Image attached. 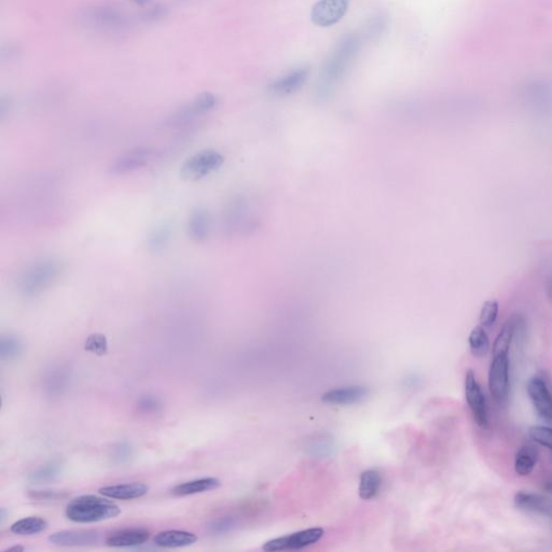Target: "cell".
<instances>
[{"mask_svg": "<svg viewBox=\"0 0 552 552\" xmlns=\"http://www.w3.org/2000/svg\"><path fill=\"white\" fill-rule=\"evenodd\" d=\"M75 22L84 30L100 34H119L139 24L137 15H132L116 3H95L79 9Z\"/></svg>", "mask_w": 552, "mask_h": 552, "instance_id": "cell-2", "label": "cell"}, {"mask_svg": "<svg viewBox=\"0 0 552 552\" xmlns=\"http://www.w3.org/2000/svg\"><path fill=\"white\" fill-rule=\"evenodd\" d=\"M64 272V263L55 257H46L28 265L17 280V290L23 297H36L57 282Z\"/></svg>", "mask_w": 552, "mask_h": 552, "instance_id": "cell-3", "label": "cell"}, {"mask_svg": "<svg viewBox=\"0 0 552 552\" xmlns=\"http://www.w3.org/2000/svg\"><path fill=\"white\" fill-rule=\"evenodd\" d=\"M465 396L476 424L482 429H488L489 418H488L487 399L472 370H468L465 377Z\"/></svg>", "mask_w": 552, "mask_h": 552, "instance_id": "cell-10", "label": "cell"}, {"mask_svg": "<svg viewBox=\"0 0 552 552\" xmlns=\"http://www.w3.org/2000/svg\"><path fill=\"white\" fill-rule=\"evenodd\" d=\"M387 26H389V17L386 13H375L366 23L363 28V35L360 37H362V39L375 42V40L379 39L380 37L383 36Z\"/></svg>", "mask_w": 552, "mask_h": 552, "instance_id": "cell-27", "label": "cell"}, {"mask_svg": "<svg viewBox=\"0 0 552 552\" xmlns=\"http://www.w3.org/2000/svg\"><path fill=\"white\" fill-rule=\"evenodd\" d=\"M28 497L35 501H55L69 497V494L59 490H30L27 492Z\"/></svg>", "mask_w": 552, "mask_h": 552, "instance_id": "cell-36", "label": "cell"}, {"mask_svg": "<svg viewBox=\"0 0 552 552\" xmlns=\"http://www.w3.org/2000/svg\"><path fill=\"white\" fill-rule=\"evenodd\" d=\"M526 391L537 413L552 423V394L545 380L540 377H531Z\"/></svg>", "mask_w": 552, "mask_h": 552, "instance_id": "cell-13", "label": "cell"}, {"mask_svg": "<svg viewBox=\"0 0 552 552\" xmlns=\"http://www.w3.org/2000/svg\"><path fill=\"white\" fill-rule=\"evenodd\" d=\"M137 409L143 414H156L161 411L162 402L158 397L147 395L137 402Z\"/></svg>", "mask_w": 552, "mask_h": 552, "instance_id": "cell-37", "label": "cell"}, {"mask_svg": "<svg viewBox=\"0 0 552 552\" xmlns=\"http://www.w3.org/2000/svg\"><path fill=\"white\" fill-rule=\"evenodd\" d=\"M538 460V451L534 445H524L518 451L515 460V470L519 476L526 477L532 474Z\"/></svg>", "mask_w": 552, "mask_h": 552, "instance_id": "cell-23", "label": "cell"}, {"mask_svg": "<svg viewBox=\"0 0 552 552\" xmlns=\"http://www.w3.org/2000/svg\"><path fill=\"white\" fill-rule=\"evenodd\" d=\"M157 151L150 147H135L112 161L108 173L112 176H123L146 168L156 159Z\"/></svg>", "mask_w": 552, "mask_h": 552, "instance_id": "cell-7", "label": "cell"}, {"mask_svg": "<svg viewBox=\"0 0 552 552\" xmlns=\"http://www.w3.org/2000/svg\"><path fill=\"white\" fill-rule=\"evenodd\" d=\"M325 530L321 528H311L308 530L292 533L290 535L269 540L262 546L265 551H285V550H299L317 544L323 538Z\"/></svg>", "mask_w": 552, "mask_h": 552, "instance_id": "cell-9", "label": "cell"}, {"mask_svg": "<svg viewBox=\"0 0 552 552\" xmlns=\"http://www.w3.org/2000/svg\"><path fill=\"white\" fill-rule=\"evenodd\" d=\"M5 517H6V509L1 508V515H0V522L3 524L5 522Z\"/></svg>", "mask_w": 552, "mask_h": 552, "instance_id": "cell-45", "label": "cell"}, {"mask_svg": "<svg viewBox=\"0 0 552 552\" xmlns=\"http://www.w3.org/2000/svg\"><path fill=\"white\" fill-rule=\"evenodd\" d=\"M172 238V228L168 224H160L149 234L147 240L149 251L159 253L168 247Z\"/></svg>", "mask_w": 552, "mask_h": 552, "instance_id": "cell-28", "label": "cell"}, {"mask_svg": "<svg viewBox=\"0 0 552 552\" xmlns=\"http://www.w3.org/2000/svg\"><path fill=\"white\" fill-rule=\"evenodd\" d=\"M544 490L549 492V493H552V478L548 480V481H546L545 486H544Z\"/></svg>", "mask_w": 552, "mask_h": 552, "instance_id": "cell-43", "label": "cell"}, {"mask_svg": "<svg viewBox=\"0 0 552 552\" xmlns=\"http://www.w3.org/2000/svg\"><path fill=\"white\" fill-rule=\"evenodd\" d=\"M10 105V100H9V98L1 96V98H0V118H1V119H3V118H5L6 114L9 112Z\"/></svg>", "mask_w": 552, "mask_h": 552, "instance_id": "cell-41", "label": "cell"}, {"mask_svg": "<svg viewBox=\"0 0 552 552\" xmlns=\"http://www.w3.org/2000/svg\"><path fill=\"white\" fill-rule=\"evenodd\" d=\"M236 522L231 517H222V518L216 519V520L211 521L207 526L209 532L214 533V534H224V533L230 532L235 528Z\"/></svg>", "mask_w": 552, "mask_h": 552, "instance_id": "cell-38", "label": "cell"}, {"mask_svg": "<svg viewBox=\"0 0 552 552\" xmlns=\"http://www.w3.org/2000/svg\"><path fill=\"white\" fill-rule=\"evenodd\" d=\"M24 547H21V546H15V547L8 548V551H23L24 550Z\"/></svg>", "mask_w": 552, "mask_h": 552, "instance_id": "cell-44", "label": "cell"}, {"mask_svg": "<svg viewBox=\"0 0 552 552\" xmlns=\"http://www.w3.org/2000/svg\"><path fill=\"white\" fill-rule=\"evenodd\" d=\"M133 455V449L127 443H119L114 447L112 451V460L118 464H125L131 460Z\"/></svg>", "mask_w": 552, "mask_h": 552, "instance_id": "cell-39", "label": "cell"}, {"mask_svg": "<svg viewBox=\"0 0 552 552\" xmlns=\"http://www.w3.org/2000/svg\"><path fill=\"white\" fill-rule=\"evenodd\" d=\"M190 239L203 243L208 239L212 231V216L205 207L197 206L190 213L187 224Z\"/></svg>", "mask_w": 552, "mask_h": 552, "instance_id": "cell-16", "label": "cell"}, {"mask_svg": "<svg viewBox=\"0 0 552 552\" xmlns=\"http://www.w3.org/2000/svg\"><path fill=\"white\" fill-rule=\"evenodd\" d=\"M528 435L533 441L552 450V427L540 425L532 426L528 429Z\"/></svg>", "mask_w": 552, "mask_h": 552, "instance_id": "cell-34", "label": "cell"}, {"mask_svg": "<svg viewBox=\"0 0 552 552\" xmlns=\"http://www.w3.org/2000/svg\"><path fill=\"white\" fill-rule=\"evenodd\" d=\"M311 75V67L309 65L296 66L290 71L275 79L269 85V92L273 96L286 98L297 93L303 88Z\"/></svg>", "mask_w": 552, "mask_h": 552, "instance_id": "cell-11", "label": "cell"}, {"mask_svg": "<svg viewBox=\"0 0 552 552\" xmlns=\"http://www.w3.org/2000/svg\"><path fill=\"white\" fill-rule=\"evenodd\" d=\"M220 486H222V481L217 478L205 477L177 484L176 487L170 490V492L175 497H189V495H195V494L213 491V490L218 489Z\"/></svg>", "mask_w": 552, "mask_h": 552, "instance_id": "cell-20", "label": "cell"}, {"mask_svg": "<svg viewBox=\"0 0 552 552\" xmlns=\"http://www.w3.org/2000/svg\"><path fill=\"white\" fill-rule=\"evenodd\" d=\"M103 497L108 499H120V501H130V499H141L149 492L147 484L141 482H131V483L115 484L107 486L98 490Z\"/></svg>", "mask_w": 552, "mask_h": 552, "instance_id": "cell-19", "label": "cell"}, {"mask_svg": "<svg viewBox=\"0 0 552 552\" xmlns=\"http://www.w3.org/2000/svg\"><path fill=\"white\" fill-rule=\"evenodd\" d=\"M197 540L193 533L174 530L158 533L154 537V544L161 548H181L193 545Z\"/></svg>", "mask_w": 552, "mask_h": 552, "instance_id": "cell-21", "label": "cell"}, {"mask_svg": "<svg viewBox=\"0 0 552 552\" xmlns=\"http://www.w3.org/2000/svg\"><path fill=\"white\" fill-rule=\"evenodd\" d=\"M48 528V521L40 517H27L17 521L11 526L13 534L22 536L36 535Z\"/></svg>", "mask_w": 552, "mask_h": 552, "instance_id": "cell-26", "label": "cell"}, {"mask_svg": "<svg viewBox=\"0 0 552 552\" xmlns=\"http://www.w3.org/2000/svg\"><path fill=\"white\" fill-rule=\"evenodd\" d=\"M515 330H516V314L511 315L501 327L499 336L495 339V342L493 344V350H492L493 356L508 354L511 342L515 338Z\"/></svg>", "mask_w": 552, "mask_h": 552, "instance_id": "cell-25", "label": "cell"}, {"mask_svg": "<svg viewBox=\"0 0 552 552\" xmlns=\"http://www.w3.org/2000/svg\"><path fill=\"white\" fill-rule=\"evenodd\" d=\"M21 51L20 46L15 44H3L0 48V61L3 62H12L20 57Z\"/></svg>", "mask_w": 552, "mask_h": 552, "instance_id": "cell-40", "label": "cell"}, {"mask_svg": "<svg viewBox=\"0 0 552 552\" xmlns=\"http://www.w3.org/2000/svg\"><path fill=\"white\" fill-rule=\"evenodd\" d=\"M548 294H549L550 299L552 300V280L550 281L548 285Z\"/></svg>", "mask_w": 552, "mask_h": 552, "instance_id": "cell-46", "label": "cell"}, {"mask_svg": "<svg viewBox=\"0 0 552 552\" xmlns=\"http://www.w3.org/2000/svg\"><path fill=\"white\" fill-rule=\"evenodd\" d=\"M513 503L520 510L552 518V499L545 495L520 491L515 495Z\"/></svg>", "mask_w": 552, "mask_h": 552, "instance_id": "cell-17", "label": "cell"}, {"mask_svg": "<svg viewBox=\"0 0 552 552\" xmlns=\"http://www.w3.org/2000/svg\"><path fill=\"white\" fill-rule=\"evenodd\" d=\"M499 315V303L497 300H489L484 302L480 313V323L483 328H491Z\"/></svg>", "mask_w": 552, "mask_h": 552, "instance_id": "cell-35", "label": "cell"}, {"mask_svg": "<svg viewBox=\"0 0 552 552\" xmlns=\"http://www.w3.org/2000/svg\"><path fill=\"white\" fill-rule=\"evenodd\" d=\"M362 44L363 39L360 35L348 34L336 44L319 73L317 85V98L325 100L334 94L357 59Z\"/></svg>", "mask_w": 552, "mask_h": 552, "instance_id": "cell-1", "label": "cell"}, {"mask_svg": "<svg viewBox=\"0 0 552 552\" xmlns=\"http://www.w3.org/2000/svg\"><path fill=\"white\" fill-rule=\"evenodd\" d=\"M350 7V0H319L312 8L311 20L323 28L338 24Z\"/></svg>", "mask_w": 552, "mask_h": 552, "instance_id": "cell-12", "label": "cell"}, {"mask_svg": "<svg viewBox=\"0 0 552 552\" xmlns=\"http://www.w3.org/2000/svg\"><path fill=\"white\" fill-rule=\"evenodd\" d=\"M369 394V389L365 386H346L330 389L321 397L326 404H353L362 402Z\"/></svg>", "mask_w": 552, "mask_h": 552, "instance_id": "cell-18", "label": "cell"}, {"mask_svg": "<svg viewBox=\"0 0 552 552\" xmlns=\"http://www.w3.org/2000/svg\"><path fill=\"white\" fill-rule=\"evenodd\" d=\"M170 10L163 3H154L144 7L141 12L137 13L139 24H152L160 22L168 17Z\"/></svg>", "mask_w": 552, "mask_h": 552, "instance_id": "cell-32", "label": "cell"}, {"mask_svg": "<svg viewBox=\"0 0 552 552\" xmlns=\"http://www.w3.org/2000/svg\"><path fill=\"white\" fill-rule=\"evenodd\" d=\"M62 470H63V466H62L61 463H48V464L44 465L38 470L30 472V476H28V480L32 483L37 484L54 481V480L57 479L61 476Z\"/></svg>", "mask_w": 552, "mask_h": 552, "instance_id": "cell-30", "label": "cell"}, {"mask_svg": "<svg viewBox=\"0 0 552 552\" xmlns=\"http://www.w3.org/2000/svg\"><path fill=\"white\" fill-rule=\"evenodd\" d=\"M468 342H470V348L472 355L476 356V357H484L489 353V337H488L483 327H474L472 332H470Z\"/></svg>", "mask_w": 552, "mask_h": 552, "instance_id": "cell-31", "label": "cell"}, {"mask_svg": "<svg viewBox=\"0 0 552 552\" xmlns=\"http://www.w3.org/2000/svg\"><path fill=\"white\" fill-rule=\"evenodd\" d=\"M219 98L212 92H204L181 105L174 110L166 120V127L179 129L193 125L197 120L208 115L218 106Z\"/></svg>", "mask_w": 552, "mask_h": 552, "instance_id": "cell-5", "label": "cell"}, {"mask_svg": "<svg viewBox=\"0 0 552 552\" xmlns=\"http://www.w3.org/2000/svg\"><path fill=\"white\" fill-rule=\"evenodd\" d=\"M489 389L497 404L507 402L510 391L508 354L493 356L489 370Z\"/></svg>", "mask_w": 552, "mask_h": 552, "instance_id": "cell-8", "label": "cell"}, {"mask_svg": "<svg viewBox=\"0 0 552 552\" xmlns=\"http://www.w3.org/2000/svg\"><path fill=\"white\" fill-rule=\"evenodd\" d=\"M24 353L22 339L15 334H3L0 338V357L3 362L19 359Z\"/></svg>", "mask_w": 552, "mask_h": 552, "instance_id": "cell-24", "label": "cell"}, {"mask_svg": "<svg viewBox=\"0 0 552 552\" xmlns=\"http://www.w3.org/2000/svg\"><path fill=\"white\" fill-rule=\"evenodd\" d=\"M149 538L150 532L146 528H123L108 534L105 542L112 548H133L144 545Z\"/></svg>", "mask_w": 552, "mask_h": 552, "instance_id": "cell-15", "label": "cell"}, {"mask_svg": "<svg viewBox=\"0 0 552 552\" xmlns=\"http://www.w3.org/2000/svg\"><path fill=\"white\" fill-rule=\"evenodd\" d=\"M121 509L112 501L96 495H81L69 501L66 517L75 523H96L119 516Z\"/></svg>", "mask_w": 552, "mask_h": 552, "instance_id": "cell-4", "label": "cell"}, {"mask_svg": "<svg viewBox=\"0 0 552 552\" xmlns=\"http://www.w3.org/2000/svg\"><path fill=\"white\" fill-rule=\"evenodd\" d=\"M381 486H382V477L379 470H365L360 476L359 489H358L360 499L365 501L375 499L379 494Z\"/></svg>", "mask_w": 552, "mask_h": 552, "instance_id": "cell-22", "label": "cell"}, {"mask_svg": "<svg viewBox=\"0 0 552 552\" xmlns=\"http://www.w3.org/2000/svg\"><path fill=\"white\" fill-rule=\"evenodd\" d=\"M224 157L214 149H205L188 158L181 166L180 175L188 181H197L222 168Z\"/></svg>", "mask_w": 552, "mask_h": 552, "instance_id": "cell-6", "label": "cell"}, {"mask_svg": "<svg viewBox=\"0 0 552 552\" xmlns=\"http://www.w3.org/2000/svg\"><path fill=\"white\" fill-rule=\"evenodd\" d=\"M71 375L69 370L64 368H56L51 370V373H48L46 382V389L50 395H62L69 387Z\"/></svg>", "mask_w": 552, "mask_h": 552, "instance_id": "cell-29", "label": "cell"}, {"mask_svg": "<svg viewBox=\"0 0 552 552\" xmlns=\"http://www.w3.org/2000/svg\"><path fill=\"white\" fill-rule=\"evenodd\" d=\"M84 350L94 355L103 356L108 352V341L103 334H92L84 342Z\"/></svg>", "mask_w": 552, "mask_h": 552, "instance_id": "cell-33", "label": "cell"}, {"mask_svg": "<svg viewBox=\"0 0 552 552\" xmlns=\"http://www.w3.org/2000/svg\"><path fill=\"white\" fill-rule=\"evenodd\" d=\"M100 534L96 531H61L49 536V542L62 547H84L100 542Z\"/></svg>", "mask_w": 552, "mask_h": 552, "instance_id": "cell-14", "label": "cell"}, {"mask_svg": "<svg viewBox=\"0 0 552 552\" xmlns=\"http://www.w3.org/2000/svg\"><path fill=\"white\" fill-rule=\"evenodd\" d=\"M131 3H134V5L139 6V7H147V6L150 5L151 0H130Z\"/></svg>", "mask_w": 552, "mask_h": 552, "instance_id": "cell-42", "label": "cell"}]
</instances>
